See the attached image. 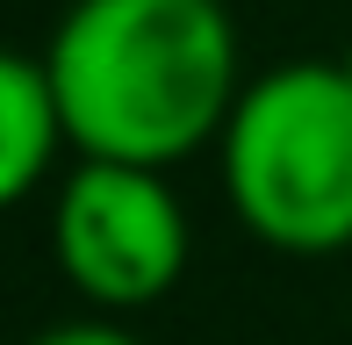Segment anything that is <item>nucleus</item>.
<instances>
[{
	"instance_id": "1",
	"label": "nucleus",
	"mask_w": 352,
	"mask_h": 345,
	"mask_svg": "<svg viewBox=\"0 0 352 345\" xmlns=\"http://www.w3.org/2000/svg\"><path fill=\"white\" fill-rule=\"evenodd\" d=\"M36 58L65 144L116 166L173 172L216 144L245 93L223 0H72Z\"/></svg>"
},
{
	"instance_id": "2",
	"label": "nucleus",
	"mask_w": 352,
	"mask_h": 345,
	"mask_svg": "<svg viewBox=\"0 0 352 345\" xmlns=\"http://www.w3.org/2000/svg\"><path fill=\"white\" fill-rule=\"evenodd\" d=\"M237 230L287 259L352 245V80L338 58H287L245 80L216 137Z\"/></svg>"
},
{
	"instance_id": "3",
	"label": "nucleus",
	"mask_w": 352,
	"mask_h": 345,
	"mask_svg": "<svg viewBox=\"0 0 352 345\" xmlns=\"http://www.w3.org/2000/svg\"><path fill=\"white\" fill-rule=\"evenodd\" d=\"M187 201L158 166L79 159L51 187V259L94 317H137L187 274Z\"/></svg>"
},
{
	"instance_id": "4",
	"label": "nucleus",
	"mask_w": 352,
	"mask_h": 345,
	"mask_svg": "<svg viewBox=\"0 0 352 345\" xmlns=\"http://www.w3.org/2000/svg\"><path fill=\"white\" fill-rule=\"evenodd\" d=\"M58 151L72 144H65V122H58L51 80H43V58L0 43V216L22 209L51 180Z\"/></svg>"
},
{
	"instance_id": "5",
	"label": "nucleus",
	"mask_w": 352,
	"mask_h": 345,
	"mask_svg": "<svg viewBox=\"0 0 352 345\" xmlns=\"http://www.w3.org/2000/svg\"><path fill=\"white\" fill-rule=\"evenodd\" d=\"M22 345H144L122 317H65V324H51V331H36V338H22Z\"/></svg>"
},
{
	"instance_id": "6",
	"label": "nucleus",
	"mask_w": 352,
	"mask_h": 345,
	"mask_svg": "<svg viewBox=\"0 0 352 345\" xmlns=\"http://www.w3.org/2000/svg\"><path fill=\"white\" fill-rule=\"evenodd\" d=\"M338 65H345V80H352V43H345V51H338Z\"/></svg>"
}]
</instances>
